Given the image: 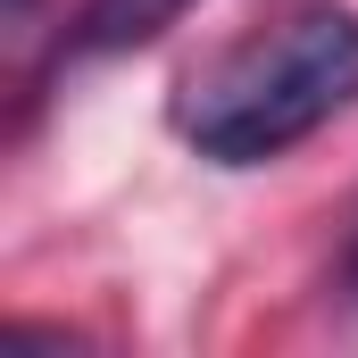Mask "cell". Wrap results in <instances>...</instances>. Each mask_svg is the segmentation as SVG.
I'll use <instances>...</instances> for the list:
<instances>
[{
  "label": "cell",
  "instance_id": "obj_1",
  "mask_svg": "<svg viewBox=\"0 0 358 358\" xmlns=\"http://www.w3.org/2000/svg\"><path fill=\"white\" fill-rule=\"evenodd\" d=\"M350 100H358V17L308 8L259 42L225 50L217 67H200L176 100V125L200 159L259 167V159H283L292 142H308L317 125H334Z\"/></svg>",
  "mask_w": 358,
  "mask_h": 358
},
{
  "label": "cell",
  "instance_id": "obj_4",
  "mask_svg": "<svg viewBox=\"0 0 358 358\" xmlns=\"http://www.w3.org/2000/svg\"><path fill=\"white\" fill-rule=\"evenodd\" d=\"M25 8H34V0H8V25H25Z\"/></svg>",
  "mask_w": 358,
  "mask_h": 358
},
{
  "label": "cell",
  "instance_id": "obj_3",
  "mask_svg": "<svg viewBox=\"0 0 358 358\" xmlns=\"http://www.w3.org/2000/svg\"><path fill=\"white\" fill-rule=\"evenodd\" d=\"M342 292L358 300V242H350V259H342Z\"/></svg>",
  "mask_w": 358,
  "mask_h": 358
},
{
  "label": "cell",
  "instance_id": "obj_2",
  "mask_svg": "<svg viewBox=\"0 0 358 358\" xmlns=\"http://www.w3.org/2000/svg\"><path fill=\"white\" fill-rule=\"evenodd\" d=\"M192 0H84V17H76V59H117V50H142V42H159L167 25H176Z\"/></svg>",
  "mask_w": 358,
  "mask_h": 358
}]
</instances>
